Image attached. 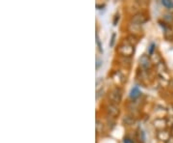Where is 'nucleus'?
<instances>
[{
  "label": "nucleus",
  "mask_w": 173,
  "mask_h": 143,
  "mask_svg": "<svg viewBox=\"0 0 173 143\" xmlns=\"http://www.w3.org/2000/svg\"><path fill=\"white\" fill-rule=\"evenodd\" d=\"M166 143H173V135H172V136H171V137L168 139V141H167Z\"/></svg>",
  "instance_id": "412c9836"
},
{
  "label": "nucleus",
  "mask_w": 173,
  "mask_h": 143,
  "mask_svg": "<svg viewBox=\"0 0 173 143\" xmlns=\"http://www.w3.org/2000/svg\"><path fill=\"white\" fill-rule=\"evenodd\" d=\"M162 4L167 9H173V2L169 1V0H164V1H162Z\"/></svg>",
  "instance_id": "4468645a"
},
{
  "label": "nucleus",
  "mask_w": 173,
  "mask_h": 143,
  "mask_svg": "<svg viewBox=\"0 0 173 143\" xmlns=\"http://www.w3.org/2000/svg\"><path fill=\"white\" fill-rule=\"evenodd\" d=\"M122 94L123 91L120 87L115 86L114 88H113L109 93V100L111 101V103H114V105L120 103L122 100Z\"/></svg>",
  "instance_id": "f03ea898"
},
{
  "label": "nucleus",
  "mask_w": 173,
  "mask_h": 143,
  "mask_svg": "<svg viewBox=\"0 0 173 143\" xmlns=\"http://www.w3.org/2000/svg\"><path fill=\"white\" fill-rule=\"evenodd\" d=\"M106 112H107V117H111L113 119H115L116 117L120 114V109L117 107V105H114V103H110L106 107Z\"/></svg>",
  "instance_id": "20e7f679"
},
{
  "label": "nucleus",
  "mask_w": 173,
  "mask_h": 143,
  "mask_svg": "<svg viewBox=\"0 0 173 143\" xmlns=\"http://www.w3.org/2000/svg\"><path fill=\"white\" fill-rule=\"evenodd\" d=\"M115 38H116V33L114 32L112 34V38H111V41H110V47H113L114 46V42H115Z\"/></svg>",
  "instance_id": "dca6fc26"
},
{
  "label": "nucleus",
  "mask_w": 173,
  "mask_h": 143,
  "mask_svg": "<svg viewBox=\"0 0 173 143\" xmlns=\"http://www.w3.org/2000/svg\"><path fill=\"white\" fill-rule=\"evenodd\" d=\"M123 123L127 126H130V125H132L133 123H134V119H133L131 116H126L125 118L123 119Z\"/></svg>",
  "instance_id": "f8f14e48"
},
{
  "label": "nucleus",
  "mask_w": 173,
  "mask_h": 143,
  "mask_svg": "<svg viewBox=\"0 0 173 143\" xmlns=\"http://www.w3.org/2000/svg\"><path fill=\"white\" fill-rule=\"evenodd\" d=\"M141 96V91L140 90V88L138 86H135V87H133L131 89V92H130V99L132 100H137L138 98H140Z\"/></svg>",
  "instance_id": "1a4fd4ad"
},
{
  "label": "nucleus",
  "mask_w": 173,
  "mask_h": 143,
  "mask_svg": "<svg viewBox=\"0 0 173 143\" xmlns=\"http://www.w3.org/2000/svg\"><path fill=\"white\" fill-rule=\"evenodd\" d=\"M125 42L128 43V44H130V45L133 46V47H136V46L139 44L140 40H139V38H138L137 35L130 34V35H128V36L126 37V41H125Z\"/></svg>",
  "instance_id": "6e6552de"
},
{
  "label": "nucleus",
  "mask_w": 173,
  "mask_h": 143,
  "mask_svg": "<svg viewBox=\"0 0 173 143\" xmlns=\"http://www.w3.org/2000/svg\"><path fill=\"white\" fill-rule=\"evenodd\" d=\"M146 20H147V17H146L143 13H137L136 15H134L132 17L130 23L138 25V26H140L141 24L146 22Z\"/></svg>",
  "instance_id": "39448f33"
},
{
  "label": "nucleus",
  "mask_w": 173,
  "mask_h": 143,
  "mask_svg": "<svg viewBox=\"0 0 173 143\" xmlns=\"http://www.w3.org/2000/svg\"><path fill=\"white\" fill-rule=\"evenodd\" d=\"M152 60L150 58L149 55H146V54H143L140 57L139 59V65L141 69V71H144V72H147L151 69V66H152Z\"/></svg>",
  "instance_id": "7ed1b4c3"
},
{
  "label": "nucleus",
  "mask_w": 173,
  "mask_h": 143,
  "mask_svg": "<svg viewBox=\"0 0 173 143\" xmlns=\"http://www.w3.org/2000/svg\"><path fill=\"white\" fill-rule=\"evenodd\" d=\"M102 60H100L99 58H97L96 59V64H95V67H96V69H99V67L101 66V65H102Z\"/></svg>",
  "instance_id": "a211bd4d"
},
{
  "label": "nucleus",
  "mask_w": 173,
  "mask_h": 143,
  "mask_svg": "<svg viewBox=\"0 0 173 143\" xmlns=\"http://www.w3.org/2000/svg\"><path fill=\"white\" fill-rule=\"evenodd\" d=\"M95 129H96L97 134H101L104 131V124L100 120H98V119L95 122Z\"/></svg>",
  "instance_id": "9d476101"
},
{
  "label": "nucleus",
  "mask_w": 173,
  "mask_h": 143,
  "mask_svg": "<svg viewBox=\"0 0 173 143\" xmlns=\"http://www.w3.org/2000/svg\"><path fill=\"white\" fill-rule=\"evenodd\" d=\"M123 143H134V142H133V140L130 139L129 137H125V138L123 139Z\"/></svg>",
  "instance_id": "6ab92c4d"
},
{
  "label": "nucleus",
  "mask_w": 173,
  "mask_h": 143,
  "mask_svg": "<svg viewBox=\"0 0 173 143\" xmlns=\"http://www.w3.org/2000/svg\"><path fill=\"white\" fill-rule=\"evenodd\" d=\"M172 135L169 134L168 131H166V129H163V131H158L157 133V137L160 141H163V142H167L168 139L171 137Z\"/></svg>",
  "instance_id": "0eeeda50"
},
{
  "label": "nucleus",
  "mask_w": 173,
  "mask_h": 143,
  "mask_svg": "<svg viewBox=\"0 0 173 143\" xmlns=\"http://www.w3.org/2000/svg\"><path fill=\"white\" fill-rule=\"evenodd\" d=\"M118 20H119V14H118V13H116V14L114 15V20H113L114 25H116Z\"/></svg>",
  "instance_id": "f3484780"
},
{
  "label": "nucleus",
  "mask_w": 173,
  "mask_h": 143,
  "mask_svg": "<svg viewBox=\"0 0 173 143\" xmlns=\"http://www.w3.org/2000/svg\"><path fill=\"white\" fill-rule=\"evenodd\" d=\"M96 91H99L100 89L103 88V77H98V79L96 80Z\"/></svg>",
  "instance_id": "9b49d317"
},
{
  "label": "nucleus",
  "mask_w": 173,
  "mask_h": 143,
  "mask_svg": "<svg viewBox=\"0 0 173 143\" xmlns=\"http://www.w3.org/2000/svg\"><path fill=\"white\" fill-rule=\"evenodd\" d=\"M116 52L123 57H132L133 54L135 53V47H133L130 44L124 42L117 47Z\"/></svg>",
  "instance_id": "f257e3e1"
},
{
  "label": "nucleus",
  "mask_w": 173,
  "mask_h": 143,
  "mask_svg": "<svg viewBox=\"0 0 173 143\" xmlns=\"http://www.w3.org/2000/svg\"><path fill=\"white\" fill-rule=\"evenodd\" d=\"M96 44H97V47H98V49H99V52H100V53H103L102 44H101V41H100L99 36H98V34H97V33H96Z\"/></svg>",
  "instance_id": "2eb2a0df"
},
{
  "label": "nucleus",
  "mask_w": 173,
  "mask_h": 143,
  "mask_svg": "<svg viewBox=\"0 0 173 143\" xmlns=\"http://www.w3.org/2000/svg\"><path fill=\"white\" fill-rule=\"evenodd\" d=\"M155 50H156V44L151 43V45L148 47V54H149V56H151L152 54L155 53Z\"/></svg>",
  "instance_id": "ddd939ff"
},
{
  "label": "nucleus",
  "mask_w": 173,
  "mask_h": 143,
  "mask_svg": "<svg viewBox=\"0 0 173 143\" xmlns=\"http://www.w3.org/2000/svg\"><path fill=\"white\" fill-rule=\"evenodd\" d=\"M153 125L158 131H163V129H165V128L167 127V121L166 119L164 118H156L153 122Z\"/></svg>",
  "instance_id": "423d86ee"
},
{
  "label": "nucleus",
  "mask_w": 173,
  "mask_h": 143,
  "mask_svg": "<svg viewBox=\"0 0 173 143\" xmlns=\"http://www.w3.org/2000/svg\"><path fill=\"white\" fill-rule=\"evenodd\" d=\"M168 86H169V88L173 91V80H171L170 81H169V84H168Z\"/></svg>",
  "instance_id": "aec40b11"
}]
</instances>
